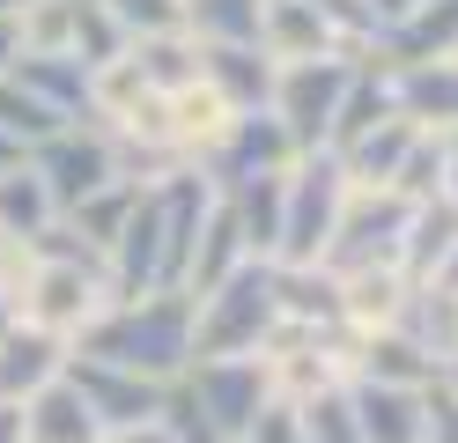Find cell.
<instances>
[{
  "label": "cell",
  "mask_w": 458,
  "mask_h": 443,
  "mask_svg": "<svg viewBox=\"0 0 458 443\" xmlns=\"http://www.w3.org/2000/svg\"><path fill=\"white\" fill-rule=\"evenodd\" d=\"M0 325H8V318H0Z\"/></svg>",
  "instance_id": "51"
},
{
  "label": "cell",
  "mask_w": 458,
  "mask_h": 443,
  "mask_svg": "<svg viewBox=\"0 0 458 443\" xmlns=\"http://www.w3.org/2000/svg\"><path fill=\"white\" fill-rule=\"evenodd\" d=\"M8 163H22V148H15L8 133H0V170H8Z\"/></svg>",
  "instance_id": "48"
},
{
  "label": "cell",
  "mask_w": 458,
  "mask_h": 443,
  "mask_svg": "<svg viewBox=\"0 0 458 443\" xmlns=\"http://www.w3.org/2000/svg\"><path fill=\"white\" fill-rule=\"evenodd\" d=\"M251 251H244V229H237V215H229V200H215V215H208V229H199V251H192V274H185V295H208V288H222L229 274H237Z\"/></svg>",
  "instance_id": "29"
},
{
  "label": "cell",
  "mask_w": 458,
  "mask_h": 443,
  "mask_svg": "<svg viewBox=\"0 0 458 443\" xmlns=\"http://www.w3.org/2000/svg\"><path fill=\"white\" fill-rule=\"evenodd\" d=\"M52 222H60V207H52L45 177H38L30 163H8V170H0V229L30 244V236H45Z\"/></svg>",
  "instance_id": "31"
},
{
  "label": "cell",
  "mask_w": 458,
  "mask_h": 443,
  "mask_svg": "<svg viewBox=\"0 0 458 443\" xmlns=\"http://www.w3.org/2000/svg\"><path fill=\"white\" fill-rule=\"evenodd\" d=\"M310 8H318V15L340 30V38H355L362 52L377 45V22H369V8H362V0H310Z\"/></svg>",
  "instance_id": "40"
},
{
  "label": "cell",
  "mask_w": 458,
  "mask_h": 443,
  "mask_svg": "<svg viewBox=\"0 0 458 443\" xmlns=\"http://www.w3.org/2000/svg\"><path fill=\"white\" fill-rule=\"evenodd\" d=\"M8 74L30 89L38 104H52L67 126H81V118H89V104H97V67H81L74 52H15Z\"/></svg>",
  "instance_id": "14"
},
{
  "label": "cell",
  "mask_w": 458,
  "mask_h": 443,
  "mask_svg": "<svg viewBox=\"0 0 458 443\" xmlns=\"http://www.w3.org/2000/svg\"><path fill=\"white\" fill-rule=\"evenodd\" d=\"M74 354H97V362H119L133 377H185L192 370V295L185 288H156V295H119L89 333L74 340Z\"/></svg>",
  "instance_id": "3"
},
{
  "label": "cell",
  "mask_w": 458,
  "mask_h": 443,
  "mask_svg": "<svg viewBox=\"0 0 458 443\" xmlns=\"http://www.w3.org/2000/svg\"><path fill=\"white\" fill-rule=\"evenodd\" d=\"M303 156V148L289 141V126H281L274 111H237L222 126V141L199 156V177H208L215 192H237V185H251V177H281Z\"/></svg>",
  "instance_id": "10"
},
{
  "label": "cell",
  "mask_w": 458,
  "mask_h": 443,
  "mask_svg": "<svg viewBox=\"0 0 458 443\" xmlns=\"http://www.w3.org/2000/svg\"><path fill=\"white\" fill-rule=\"evenodd\" d=\"M215 185L199 170H170L156 185H140L133 215L111 244V281L119 295H156V288H185L192 274V251H199V229L215 215Z\"/></svg>",
  "instance_id": "1"
},
{
  "label": "cell",
  "mask_w": 458,
  "mask_h": 443,
  "mask_svg": "<svg viewBox=\"0 0 458 443\" xmlns=\"http://www.w3.org/2000/svg\"><path fill=\"white\" fill-rule=\"evenodd\" d=\"M15 8H22V0H0V22H8V15H15Z\"/></svg>",
  "instance_id": "49"
},
{
  "label": "cell",
  "mask_w": 458,
  "mask_h": 443,
  "mask_svg": "<svg viewBox=\"0 0 458 443\" xmlns=\"http://www.w3.org/2000/svg\"><path fill=\"white\" fill-rule=\"evenodd\" d=\"M437 370L444 362L421 340H407L399 325H377V333H355V377L348 384H407V392H428Z\"/></svg>",
  "instance_id": "17"
},
{
  "label": "cell",
  "mask_w": 458,
  "mask_h": 443,
  "mask_svg": "<svg viewBox=\"0 0 458 443\" xmlns=\"http://www.w3.org/2000/svg\"><path fill=\"white\" fill-rule=\"evenodd\" d=\"M444 200L458 207V126L444 133Z\"/></svg>",
  "instance_id": "45"
},
{
  "label": "cell",
  "mask_w": 458,
  "mask_h": 443,
  "mask_svg": "<svg viewBox=\"0 0 458 443\" xmlns=\"http://www.w3.org/2000/svg\"><path fill=\"white\" fill-rule=\"evenodd\" d=\"M281 325L274 303V259H244L222 288L192 295V362L199 354H259V340Z\"/></svg>",
  "instance_id": "5"
},
{
  "label": "cell",
  "mask_w": 458,
  "mask_h": 443,
  "mask_svg": "<svg viewBox=\"0 0 458 443\" xmlns=\"http://www.w3.org/2000/svg\"><path fill=\"white\" fill-rule=\"evenodd\" d=\"M67 340H52V333H38V325H22V318H8L0 325V392L8 399H38L45 384H60L67 377Z\"/></svg>",
  "instance_id": "15"
},
{
  "label": "cell",
  "mask_w": 458,
  "mask_h": 443,
  "mask_svg": "<svg viewBox=\"0 0 458 443\" xmlns=\"http://www.w3.org/2000/svg\"><path fill=\"white\" fill-rule=\"evenodd\" d=\"M414 141H421V126H414L407 111H399V118H385V126H369L362 141H348V148H340V170H348L355 185H392Z\"/></svg>",
  "instance_id": "25"
},
{
  "label": "cell",
  "mask_w": 458,
  "mask_h": 443,
  "mask_svg": "<svg viewBox=\"0 0 458 443\" xmlns=\"http://www.w3.org/2000/svg\"><path fill=\"white\" fill-rule=\"evenodd\" d=\"M30 443H104V422L89 413V399L74 392V384H45L30 399Z\"/></svg>",
  "instance_id": "28"
},
{
  "label": "cell",
  "mask_w": 458,
  "mask_h": 443,
  "mask_svg": "<svg viewBox=\"0 0 458 443\" xmlns=\"http://www.w3.org/2000/svg\"><path fill=\"white\" fill-rule=\"evenodd\" d=\"M414 281L399 266H362V274H340V325L348 333H377V325H399Z\"/></svg>",
  "instance_id": "21"
},
{
  "label": "cell",
  "mask_w": 458,
  "mask_h": 443,
  "mask_svg": "<svg viewBox=\"0 0 458 443\" xmlns=\"http://www.w3.org/2000/svg\"><path fill=\"white\" fill-rule=\"evenodd\" d=\"M133 38H126V22L104 8V0H74V59L81 67H111Z\"/></svg>",
  "instance_id": "35"
},
{
  "label": "cell",
  "mask_w": 458,
  "mask_h": 443,
  "mask_svg": "<svg viewBox=\"0 0 458 443\" xmlns=\"http://www.w3.org/2000/svg\"><path fill=\"white\" fill-rule=\"evenodd\" d=\"M414 200H399L392 185H348V207H340V229L326 244V274H362V266H399V244H407Z\"/></svg>",
  "instance_id": "7"
},
{
  "label": "cell",
  "mask_w": 458,
  "mask_h": 443,
  "mask_svg": "<svg viewBox=\"0 0 458 443\" xmlns=\"http://www.w3.org/2000/svg\"><path fill=\"white\" fill-rule=\"evenodd\" d=\"M385 118H399V67L392 59H377V52H362L355 59V74H348V97H340V118H333V156L348 141H362L369 126H385Z\"/></svg>",
  "instance_id": "16"
},
{
  "label": "cell",
  "mask_w": 458,
  "mask_h": 443,
  "mask_svg": "<svg viewBox=\"0 0 458 443\" xmlns=\"http://www.w3.org/2000/svg\"><path fill=\"white\" fill-rule=\"evenodd\" d=\"M267 0H178V30H192L199 45H259Z\"/></svg>",
  "instance_id": "30"
},
{
  "label": "cell",
  "mask_w": 458,
  "mask_h": 443,
  "mask_svg": "<svg viewBox=\"0 0 458 443\" xmlns=\"http://www.w3.org/2000/svg\"><path fill=\"white\" fill-rule=\"evenodd\" d=\"M156 422H163V436H170V443H222V436H215V422L199 413V399L185 392V377H170V384H163V413H156Z\"/></svg>",
  "instance_id": "38"
},
{
  "label": "cell",
  "mask_w": 458,
  "mask_h": 443,
  "mask_svg": "<svg viewBox=\"0 0 458 443\" xmlns=\"http://www.w3.org/2000/svg\"><path fill=\"white\" fill-rule=\"evenodd\" d=\"M60 126H67V118L52 111V104H38V97H30V89H22L15 74H0V133H8V141L22 148V156H30L38 141H52Z\"/></svg>",
  "instance_id": "34"
},
{
  "label": "cell",
  "mask_w": 458,
  "mask_h": 443,
  "mask_svg": "<svg viewBox=\"0 0 458 443\" xmlns=\"http://www.w3.org/2000/svg\"><path fill=\"white\" fill-rule=\"evenodd\" d=\"M259 370H267L281 406H310V399H326V392H340V384L355 377V333L348 325H296V318H281L259 340Z\"/></svg>",
  "instance_id": "4"
},
{
  "label": "cell",
  "mask_w": 458,
  "mask_h": 443,
  "mask_svg": "<svg viewBox=\"0 0 458 443\" xmlns=\"http://www.w3.org/2000/svg\"><path fill=\"white\" fill-rule=\"evenodd\" d=\"M362 8H369V22H377V38H385V30H392L399 15H407V8H414V0H362Z\"/></svg>",
  "instance_id": "44"
},
{
  "label": "cell",
  "mask_w": 458,
  "mask_h": 443,
  "mask_svg": "<svg viewBox=\"0 0 458 443\" xmlns=\"http://www.w3.org/2000/svg\"><path fill=\"white\" fill-rule=\"evenodd\" d=\"M133 200H140V185H133V177H111L104 192H89L81 207H67L60 222H67L74 236H89V244L111 259V244H119V229H126V215H133Z\"/></svg>",
  "instance_id": "32"
},
{
  "label": "cell",
  "mask_w": 458,
  "mask_h": 443,
  "mask_svg": "<svg viewBox=\"0 0 458 443\" xmlns=\"http://www.w3.org/2000/svg\"><path fill=\"white\" fill-rule=\"evenodd\" d=\"M185 392L199 399V413L215 422L222 443H237V436L274 406V384H267V370H259V354H199V362L185 370Z\"/></svg>",
  "instance_id": "9"
},
{
  "label": "cell",
  "mask_w": 458,
  "mask_h": 443,
  "mask_svg": "<svg viewBox=\"0 0 458 443\" xmlns=\"http://www.w3.org/2000/svg\"><path fill=\"white\" fill-rule=\"evenodd\" d=\"M348 74H355V59H296V67H281L274 74V118L289 126V141L303 148H326L333 141V118H340V97H348Z\"/></svg>",
  "instance_id": "8"
},
{
  "label": "cell",
  "mask_w": 458,
  "mask_h": 443,
  "mask_svg": "<svg viewBox=\"0 0 458 443\" xmlns=\"http://www.w3.org/2000/svg\"><path fill=\"white\" fill-rule=\"evenodd\" d=\"M274 74H281V59H267V45H208V81L229 111H267Z\"/></svg>",
  "instance_id": "20"
},
{
  "label": "cell",
  "mask_w": 458,
  "mask_h": 443,
  "mask_svg": "<svg viewBox=\"0 0 458 443\" xmlns=\"http://www.w3.org/2000/svg\"><path fill=\"white\" fill-rule=\"evenodd\" d=\"M8 59H15V38H8V22H0V74H8Z\"/></svg>",
  "instance_id": "47"
},
{
  "label": "cell",
  "mask_w": 458,
  "mask_h": 443,
  "mask_svg": "<svg viewBox=\"0 0 458 443\" xmlns=\"http://www.w3.org/2000/svg\"><path fill=\"white\" fill-rule=\"evenodd\" d=\"M451 399H458V392H451Z\"/></svg>",
  "instance_id": "52"
},
{
  "label": "cell",
  "mask_w": 458,
  "mask_h": 443,
  "mask_svg": "<svg viewBox=\"0 0 458 443\" xmlns=\"http://www.w3.org/2000/svg\"><path fill=\"white\" fill-rule=\"evenodd\" d=\"M348 406L362 422V443H421L428 436V392H407V384H348Z\"/></svg>",
  "instance_id": "19"
},
{
  "label": "cell",
  "mask_w": 458,
  "mask_h": 443,
  "mask_svg": "<svg viewBox=\"0 0 458 443\" xmlns=\"http://www.w3.org/2000/svg\"><path fill=\"white\" fill-rule=\"evenodd\" d=\"M399 111L428 133L458 126V52L451 59H421V67H399Z\"/></svg>",
  "instance_id": "24"
},
{
  "label": "cell",
  "mask_w": 458,
  "mask_h": 443,
  "mask_svg": "<svg viewBox=\"0 0 458 443\" xmlns=\"http://www.w3.org/2000/svg\"><path fill=\"white\" fill-rule=\"evenodd\" d=\"M296 413H303V443H362V422L348 406V384L326 392V399H310V406H296Z\"/></svg>",
  "instance_id": "37"
},
{
  "label": "cell",
  "mask_w": 458,
  "mask_h": 443,
  "mask_svg": "<svg viewBox=\"0 0 458 443\" xmlns=\"http://www.w3.org/2000/svg\"><path fill=\"white\" fill-rule=\"evenodd\" d=\"M0 318H8V288H0Z\"/></svg>",
  "instance_id": "50"
},
{
  "label": "cell",
  "mask_w": 458,
  "mask_h": 443,
  "mask_svg": "<svg viewBox=\"0 0 458 443\" xmlns=\"http://www.w3.org/2000/svg\"><path fill=\"white\" fill-rule=\"evenodd\" d=\"M421 443H458V399L444 384H428V436Z\"/></svg>",
  "instance_id": "42"
},
{
  "label": "cell",
  "mask_w": 458,
  "mask_h": 443,
  "mask_svg": "<svg viewBox=\"0 0 458 443\" xmlns=\"http://www.w3.org/2000/svg\"><path fill=\"white\" fill-rule=\"evenodd\" d=\"M0 443H30V399L0 392Z\"/></svg>",
  "instance_id": "43"
},
{
  "label": "cell",
  "mask_w": 458,
  "mask_h": 443,
  "mask_svg": "<svg viewBox=\"0 0 458 443\" xmlns=\"http://www.w3.org/2000/svg\"><path fill=\"white\" fill-rule=\"evenodd\" d=\"M15 52H74V0H22L8 15Z\"/></svg>",
  "instance_id": "33"
},
{
  "label": "cell",
  "mask_w": 458,
  "mask_h": 443,
  "mask_svg": "<svg viewBox=\"0 0 458 443\" xmlns=\"http://www.w3.org/2000/svg\"><path fill=\"white\" fill-rule=\"evenodd\" d=\"M111 303H119V281H111V259L89 236H74L67 222L30 236V266H22V281H15L8 318H22V325H38V333L74 347Z\"/></svg>",
  "instance_id": "2"
},
{
  "label": "cell",
  "mask_w": 458,
  "mask_h": 443,
  "mask_svg": "<svg viewBox=\"0 0 458 443\" xmlns=\"http://www.w3.org/2000/svg\"><path fill=\"white\" fill-rule=\"evenodd\" d=\"M104 443H170V436H163V422H140V429H111Z\"/></svg>",
  "instance_id": "46"
},
{
  "label": "cell",
  "mask_w": 458,
  "mask_h": 443,
  "mask_svg": "<svg viewBox=\"0 0 458 443\" xmlns=\"http://www.w3.org/2000/svg\"><path fill=\"white\" fill-rule=\"evenodd\" d=\"M392 192L399 200H444V133H428L421 126V141L407 148V163H399V177H392Z\"/></svg>",
  "instance_id": "36"
},
{
  "label": "cell",
  "mask_w": 458,
  "mask_h": 443,
  "mask_svg": "<svg viewBox=\"0 0 458 443\" xmlns=\"http://www.w3.org/2000/svg\"><path fill=\"white\" fill-rule=\"evenodd\" d=\"M259 45H267V59H281V67H296V59H362V45L340 38L310 0H267Z\"/></svg>",
  "instance_id": "13"
},
{
  "label": "cell",
  "mask_w": 458,
  "mask_h": 443,
  "mask_svg": "<svg viewBox=\"0 0 458 443\" xmlns=\"http://www.w3.org/2000/svg\"><path fill=\"white\" fill-rule=\"evenodd\" d=\"M451 259H458V207L451 200H421L414 222H407V244H399V274L421 288V281H437Z\"/></svg>",
  "instance_id": "23"
},
{
  "label": "cell",
  "mask_w": 458,
  "mask_h": 443,
  "mask_svg": "<svg viewBox=\"0 0 458 443\" xmlns=\"http://www.w3.org/2000/svg\"><path fill=\"white\" fill-rule=\"evenodd\" d=\"M67 384L81 399H89V413L111 429H140V422H156L163 413V384L156 377H133L119 362H97V354H67Z\"/></svg>",
  "instance_id": "12"
},
{
  "label": "cell",
  "mask_w": 458,
  "mask_h": 443,
  "mask_svg": "<svg viewBox=\"0 0 458 443\" xmlns=\"http://www.w3.org/2000/svg\"><path fill=\"white\" fill-rule=\"evenodd\" d=\"M104 8L126 22V38H148V30H178V0H104Z\"/></svg>",
  "instance_id": "39"
},
{
  "label": "cell",
  "mask_w": 458,
  "mask_h": 443,
  "mask_svg": "<svg viewBox=\"0 0 458 443\" xmlns=\"http://www.w3.org/2000/svg\"><path fill=\"white\" fill-rule=\"evenodd\" d=\"M22 163L45 177V192H52V207H60V215H67V207H81L89 192H104L111 177H119V163H111V148H104V133L89 126V118H81V126H60L52 141H38Z\"/></svg>",
  "instance_id": "11"
},
{
  "label": "cell",
  "mask_w": 458,
  "mask_h": 443,
  "mask_svg": "<svg viewBox=\"0 0 458 443\" xmlns=\"http://www.w3.org/2000/svg\"><path fill=\"white\" fill-rule=\"evenodd\" d=\"M222 200H229V215H237V229H244V251L274 259L281 251V207H289V170L281 177H251V185L222 192Z\"/></svg>",
  "instance_id": "26"
},
{
  "label": "cell",
  "mask_w": 458,
  "mask_h": 443,
  "mask_svg": "<svg viewBox=\"0 0 458 443\" xmlns=\"http://www.w3.org/2000/svg\"><path fill=\"white\" fill-rule=\"evenodd\" d=\"M237 443H303V413L274 399V406H267V413H259V422H251Z\"/></svg>",
  "instance_id": "41"
},
{
  "label": "cell",
  "mask_w": 458,
  "mask_h": 443,
  "mask_svg": "<svg viewBox=\"0 0 458 443\" xmlns=\"http://www.w3.org/2000/svg\"><path fill=\"white\" fill-rule=\"evenodd\" d=\"M355 177L340 170L333 148H310V156L289 163V207H281V266H318L333 229H340V207H348Z\"/></svg>",
  "instance_id": "6"
},
{
  "label": "cell",
  "mask_w": 458,
  "mask_h": 443,
  "mask_svg": "<svg viewBox=\"0 0 458 443\" xmlns=\"http://www.w3.org/2000/svg\"><path fill=\"white\" fill-rule=\"evenodd\" d=\"M274 303L296 325H340V274L326 266H281L274 259Z\"/></svg>",
  "instance_id": "27"
},
{
  "label": "cell",
  "mask_w": 458,
  "mask_h": 443,
  "mask_svg": "<svg viewBox=\"0 0 458 443\" xmlns=\"http://www.w3.org/2000/svg\"><path fill=\"white\" fill-rule=\"evenodd\" d=\"M369 52H377V59H392V67L451 59V52H458V0H414V8L399 15V22H392Z\"/></svg>",
  "instance_id": "18"
},
{
  "label": "cell",
  "mask_w": 458,
  "mask_h": 443,
  "mask_svg": "<svg viewBox=\"0 0 458 443\" xmlns=\"http://www.w3.org/2000/svg\"><path fill=\"white\" fill-rule=\"evenodd\" d=\"M126 67L148 89H185V81L208 74V45H199L192 30H148V38L126 45Z\"/></svg>",
  "instance_id": "22"
}]
</instances>
